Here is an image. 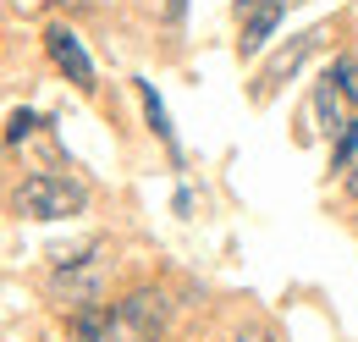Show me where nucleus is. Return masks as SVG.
Here are the masks:
<instances>
[{"label": "nucleus", "mask_w": 358, "mask_h": 342, "mask_svg": "<svg viewBox=\"0 0 358 342\" xmlns=\"http://www.w3.org/2000/svg\"><path fill=\"white\" fill-rule=\"evenodd\" d=\"M83 205H89V188L72 182V177H55V171L28 177L11 193V210L28 215V221H66V215H83Z\"/></svg>", "instance_id": "nucleus-1"}, {"label": "nucleus", "mask_w": 358, "mask_h": 342, "mask_svg": "<svg viewBox=\"0 0 358 342\" xmlns=\"http://www.w3.org/2000/svg\"><path fill=\"white\" fill-rule=\"evenodd\" d=\"M45 50H50V61L72 78L78 88H94V61H89V50H83V39L66 28V22H55V28H45Z\"/></svg>", "instance_id": "nucleus-2"}, {"label": "nucleus", "mask_w": 358, "mask_h": 342, "mask_svg": "<svg viewBox=\"0 0 358 342\" xmlns=\"http://www.w3.org/2000/svg\"><path fill=\"white\" fill-rule=\"evenodd\" d=\"M275 22H281V6H275V0H265V6L248 17V28H243V50H259V44L270 39V28H275Z\"/></svg>", "instance_id": "nucleus-3"}, {"label": "nucleus", "mask_w": 358, "mask_h": 342, "mask_svg": "<svg viewBox=\"0 0 358 342\" xmlns=\"http://www.w3.org/2000/svg\"><path fill=\"white\" fill-rule=\"evenodd\" d=\"M138 100H143V116H149V128H155L166 144H171V149H177V138H171V122H166V105H160V94H155L149 83H138Z\"/></svg>", "instance_id": "nucleus-4"}, {"label": "nucleus", "mask_w": 358, "mask_h": 342, "mask_svg": "<svg viewBox=\"0 0 358 342\" xmlns=\"http://www.w3.org/2000/svg\"><path fill=\"white\" fill-rule=\"evenodd\" d=\"M325 78H331V83L342 88V100H348V105H358V61H353V55L331 61V72H325Z\"/></svg>", "instance_id": "nucleus-5"}, {"label": "nucleus", "mask_w": 358, "mask_h": 342, "mask_svg": "<svg viewBox=\"0 0 358 342\" xmlns=\"http://www.w3.org/2000/svg\"><path fill=\"white\" fill-rule=\"evenodd\" d=\"M34 128H39V111H11V122H6V144H22Z\"/></svg>", "instance_id": "nucleus-6"}, {"label": "nucleus", "mask_w": 358, "mask_h": 342, "mask_svg": "<svg viewBox=\"0 0 358 342\" xmlns=\"http://www.w3.org/2000/svg\"><path fill=\"white\" fill-rule=\"evenodd\" d=\"M237 342H275V337H270V331H259V326H254V331H237Z\"/></svg>", "instance_id": "nucleus-7"}, {"label": "nucleus", "mask_w": 358, "mask_h": 342, "mask_svg": "<svg viewBox=\"0 0 358 342\" xmlns=\"http://www.w3.org/2000/svg\"><path fill=\"white\" fill-rule=\"evenodd\" d=\"M182 6H187V0H166V11H171V17H182Z\"/></svg>", "instance_id": "nucleus-8"}, {"label": "nucleus", "mask_w": 358, "mask_h": 342, "mask_svg": "<svg viewBox=\"0 0 358 342\" xmlns=\"http://www.w3.org/2000/svg\"><path fill=\"white\" fill-rule=\"evenodd\" d=\"M275 6H281V11H287V6H298V0H275Z\"/></svg>", "instance_id": "nucleus-9"}, {"label": "nucleus", "mask_w": 358, "mask_h": 342, "mask_svg": "<svg viewBox=\"0 0 358 342\" xmlns=\"http://www.w3.org/2000/svg\"><path fill=\"white\" fill-rule=\"evenodd\" d=\"M0 138H6V132H0Z\"/></svg>", "instance_id": "nucleus-10"}]
</instances>
